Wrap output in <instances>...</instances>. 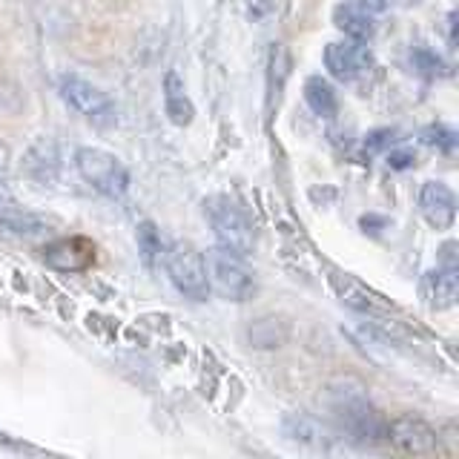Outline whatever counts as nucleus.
Masks as SVG:
<instances>
[{
	"label": "nucleus",
	"instance_id": "nucleus-1",
	"mask_svg": "<svg viewBox=\"0 0 459 459\" xmlns=\"http://www.w3.org/2000/svg\"><path fill=\"white\" fill-rule=\"evenodd\" d=\"M204 215L219 241V250L238 258H247L255 250V227L250 215L238 207V201L230 195H212L204 201Z\"/></svg>",
	"mask_w": 459,
	"mask_h": 459
},
{
	"label": "nucleus",
	"instance_id": "nucleus-2",
	"mask_svg": "<svg viewBox=\"0 0 459 459\" xmlns=\"http://www.w3.org/2000/svg\"><path fill=\"white\" fill-rule=\"evenodd\" d=\"M164 267L169 281L176 284V290L184 293L193 301H204L210 296V281H207V267H204V253H201L193 241H172L164 250Z\"/></svg>",
	"mask_w": 459,
	"mask_h": 459
},
{
	"label": "nucleus",
	"instance_id": "nucleus-3",
	"mask_svg": "<svg viewBox=\"0 0 459 459\" xmlns=\"http://www.w3.org/2000/svg\"><path fill=\"white\" fill-rule=\"evenodd\" d=\"M78 176L92 186L95 193L107 198H121L129 190V169L118 155L100 147H81L75 152Z\"/></svg>",
	"mask_w": 459,
	"mask_h": 459
},
{
	"label": "nucleus",
	"instance_id": "nucleus-4",
	"mask_svg": "<svg viewBox=\"0 0 459 459\" xmlns=\"http://www.w3.org/2000/svg\"><path fill=\"white\" fill-rule=\"evenodd\" d=\"M57 92H61L64 104L72 107L78 115H83L86 121L100 126V129H109L118 124V109L109 100V95L95 86L92 81L81 78L78 72H66L57 81Z\"/></svg>",
	"mask_w": 459,
	"mask_h": 459
},
{
	"label": "nucleus",
	"instance_id": "nucleus-5",
	"mask_svg": "<svg viewBox=\"0 0 459 459\" xmlns=\"http://www.w3.org/2000/svg\"><path fill=\"white\" fill-rule=\"evenodd\" d=\"M210 290H215L227 301H247L255 293V273L247 264V258L230 255L224 250H210L204 255Z\"/></svg>",
	"mask_w": 459,
	"mask_h": 459
},
{
	"label": "nucleus",
	"instance_id": "nucleus-6",
	"mask_svg": "<svg viewBox=\"0 0 459 459\" xmlns=\"http://www.w3.org/2000/svg\"><path fill=\"white\" fill-rule=\"evenodd\" d=\"M362 387L356 391H339L336 402H333V413L342 425V430L348 434L351 439L359 442H379L385 437V425L382 416L377 413V408L370 405L365 399V394H359Z\"/></svg>",
	"mask_w": 459,
	"mask_h": 459
},
{
	"label": "nucleus",
	"instance_id": "nucleus-7",
	"mask_svg": "<svg viewBox=\"0 0 459 459\" xmlns=\"http://www.w3.org/2000/svg\"><path fill=\"white\" fill-rule=\"evenodd\" d=\"M325 66L336 81L356 83L365 81L377 69V57H373L368 43L342 38V40H330L325 47Z\"/></svg>",
	"mask_w": 459,
	"mask_h": 459
},
{
	"label": "nucleus",
	"instance_id": "nucleus-8",
	"mask_svg": "<svg viewBox=\"0 0 459 459\" xmlns=\"http://www.w3.org/2000/svg\"><path fill=\"white\" fill-rule=\"evenodd\" d=\"M385 439L394 445L396 451L408 456H425L437 451V430L430 428L420 416H396L385 425Z\"/></svg>",
	"mask_w": 459,
	"mask_h": 459
},
{
	"label": "nucleus",
	"instance_id": "nucleus-9",
	"mask_svg": "<svg viewBox=\"0 0 459 459\" xmlns=\"http://www.w3.org/2000/svg\"><path fill=\"white\" fill-rule=\"evenodd\" d=\"M40 262L57 273H81L95 262V241L86 236H61L40 250Z\"/></svg>",
	"mask_w": 459,
	"mask_h": 459
},
{
	"label": "nucleus",
	"instance_id": "nucleus-10",
	"mask_svg": "<svg viewBox=\"0 0 459 459\" xmlns=\"http://www.w3.org/2000/svg\"><path fill=\"white\" fill-rule=\"evenodd\" d=\"M420 215L430 230H451L456 221V195L445 181H425L420 186Z\"/></svg>",
	"mask_w": 459,
	"mask_h": 459
},
{
	"label": "nucleus",
	"instance_id": "nucleus-11",
	"mask_svg": "<svg viewBox=\"0 0 459 459\" xmlns=\"http://www.w3.org/2000/svg\"><path fill=\"white\" fill-rule=\"evenodd\" d=\"M385 6L379 4H336L333 6V26L348 40H359L368 43L373 35H377V12H382Z\"/></svg>",
	"mask_w": 459,
	"mask_h": 459
},
{
	"label": "nucleus",
	"instance_id": "nucleus-12",
	"mask_svg": "<svg viewBox=\"0 0 459 459\" xmlns=\"http://www.w3.org/2000/svg\"><path fill=\"white\" fill-rule=\"evenodd\" d=\"M61 169V152L52 138H38L32 147L26 150L21 172L26 178H32L35 184H52Z\"/></svg>",
	"mask_w": 459,
	"mask_h": 459
},
{
	"label": "nucleus",
	"instance_id": "nucleus-13",
	"mask_svg": "<svg viewBox=\"0 0 459 459\" xmlns=\"http://www.w3.org/2000/svg\"><path fill=\"white\" fill-rule=\"evenodd\" d=\"M0 227L9 230L12 236L21 238H38L49 233V219L35 210H26L21 204H14L9 198H0Z\"/></svg>",
	"mask_w": 459,
	"mask_h": 459
},
{
	"label": "nucleus",
	"instance_id": "nucleus-14",
	"mask_svg": "<svg viewBox=\"0 0 459 459\" xmlns=\"http://www.w3.org/2000/svg\"><path fill=\"white\" fill-rule=\"evenodd\" d=\"M459 270H445V267H434L425 273L422 279V293L428 299L430 310H451L459 299Z\"/></svg>",
	"mask_w": 459,
	"mask_h": 459
},
{
	"label": "nucleus",
	"instance_id": "nucleus-15",
	"mask_svg": "<svg viewBox=\"0 0 459 459\" xmlns=\"http://www.w3.org/2000/svg\"><path fill=\"white\" fill-rule=\"evenodd\" d=\"M164 112L176 126H190L195 118V104L186 95V86L176 69H169L164 75Z\"/></svg>",
	"mask_w": 459,
	"mask_h": 459
},
{
	"label": "nucleus",
	"instance_id": "nucleus-16",
	"mask_svg": "<svg viewBox=\"0 0 459 459\" xmlns=\"http://www.w3.org/2000/svg\"><path fill=\"white\" fill-rule=\"evenodd\" d=\"M305 104L313 109V115H319V118H333L339 112V98H336L333 83L322 75H310L305 81Z\"/></svg>",
	"mask_w": 459,
	"mask_h": 459
},
{
	"label": "nucleus",
	"instance_id": "nucleus-17",
	"mask_svg": "<svg viewBox=\"0 0 459 459\" xmlns=\"http://www.w3.org/2000/svg\"><path fill=\"white\" fill-rule=\"evenodd\" d=\"M284 434L290 437L293 442H301V445H310V448H325L327 445V437H325V430L322 425L310 420V416H287L284 420Z\"/></svg>",
	"mask_w": 459,
	"mask_h": 459
},
{
	"label": "nucleus",
	"instance_id": "nucleus-18",
	"mask_svg": "<svg viewBox=\"0 0 459 459\" xmlns=\"http://www.w3.org/2000/svg\"><path fill=\"white\" fill-rule=\"evenodd\" d=\"M290 75V55H287L284 43H273L270 47V55H267V78H270V104L273 98L279 100L281 95V86Z\"/></svg>",
	"mask_w": 459,
	"mask_h": 459
},
{
	"label": "nucleus",
	"instance_id": "nucleus-19",
	"mask_svg": "<svg viewBox=\"0 0 459 459\" xmlns=\"http://www.w3.org/2000/svg\"><path fill=\"white\" fill-rule=\"evenodd\" d=\"M135 238H138V250H141L143 264L152 267L155 258L161 255V233H158V227L152 221H141Z\"/></svg>",
	"mask_w": 459,
	"mask_h": 459
},
{
	"label": "nucleus",
	"instance_id": "nucleus-20",
	"mask_svg": "<svg viewBox=\"0 0 459 459\" xmlns=\"http://www.w3.org/2000/svg\"><path fill=\"white\" fill-rule=\"evenodd\" d=\"M422 143H428V147H437L442 152H454L456 133L451 126H445V124H430V126L422 129Z\"/></svg>",
	"mask_w": 459,
	"mask_h": 459
},
{
	"label": "nucleus",
	"instance_id": "nucleus-21",
	"mask_svg": "<svg viewBox=\"0 0 459 459\" xmlns=\"http://www.w3.org/2000/svg\"><path fill=\"white\" fill-rule=\"evenodd\" d=\"M396 129H391V126H382V129H370V133L365 135V141H362V147H365V152H382V150H387L391 143L396 141Z\"/></svg>",
	"mask_w": 459,
	"mask_h": 459
},
{
	"label": "nucleus",
	"instance_id": "nucleus-22",
	"mask_svg": "<svg viewBox=\"0 0 459 459\" xmlns=\"http://www.w3.org/2000/svg\"><path fill=\"white\" fill-rule=\"evenodd\" d=\"M416 164V155L411 150H394L387 152V167L391 169H411Z\"/></svg>",
	"mask_w": 459,
	"mask_h": 459
},
{
	"label": "nucleus",
	"instance_id": "nucleus-23",
	"mask_svg": "<svg viewBox=\"0 0 459 459\" xmlns=\"http://www.w3.org/2000/svg\"><path fill=\"white\" fill-rule=\"evenodd\" d=\"M437 267H445V270H459L456 267V241H445L442 250H439V264Z\"/></svg>",
	"mask_w": 459,
	"mask_h": 459
},
{
	"label": "nucleus",
	"instance_id": "nucleus-24",
	"mask_svg": "<svg viewBox=\"0 0 459 459\" xmlns=\"http://www.w3.org/2000/svg\"><path fill=\"white\" fill-rule=\"evenodd\" d=\"M12 161V150H9V143L6 141H0V172H4Z\"/></svg>",
	"mask_w": 459,
	"mask_h": 459
}]
</instances>
